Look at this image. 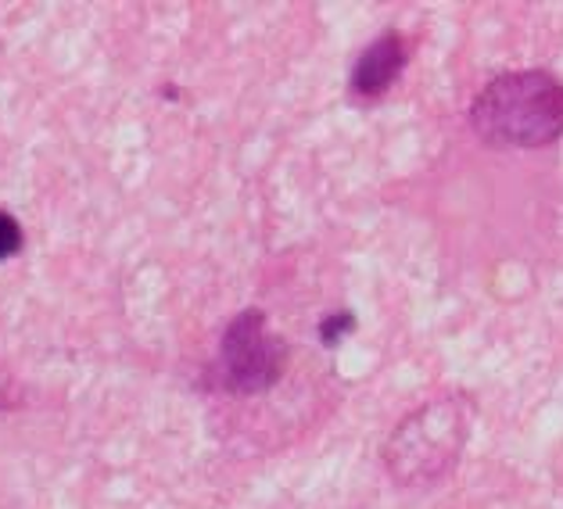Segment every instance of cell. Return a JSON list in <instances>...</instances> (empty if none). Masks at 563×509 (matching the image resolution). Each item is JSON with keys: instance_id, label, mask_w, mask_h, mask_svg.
<instances>
[{"instance_id": "obj_1", "label": "cell", "mask_w": 563, "mask_h": 509, "mask_svg": "<svg viewBox=\"0 0 563 509\" xmlns=\"http://www.w3.org/2000/svg\"><path fill=\"white\" fill-rule=\"evenodd\" d=\"M471 126L492 147H545L563 136V82L545 68L503 73L477 90Z\"/></svg>"}, {"instance_id": "obj_2", "label": "cell", "mask_w": 563, "mask_h": 509, "mask_svg": "<svg viewBox=\"0 0 563 509\" xmlns=\"http://www.w3.org/2000/svg\"><path fill=\"white\" fill-rule=\"evenodd\" d=\"M471 434L466 395H442L413 409L384 442V466L398 485H431L460 463Z\"/></svg>"}, {"instance_id": "obj_3", "label": "cell", "mask_w": 563, "mask_h": 509, "mask_svg": "<svg viewBox=\"0 0 563 509\" xmlns=\"http://www.w3.org/2000/svg\"><path fill=\"white\" fill-rule=\"evenodd\" d=\"M284 374V341L266 330L263 309L233 316L219 341V384L233 395L269 391Z\"/></svg>"}, {"instance_id": "obj_4", "label": "cell", "mask_w": 563, "mask_h": 509, "mask_svg": "<svg viewBox=\"0 0 563 509\" xmlns=\"http://www.w3.org/2000/svg\"><path fill=\"white\" fill-rule=\"evenodd\" d=\"M409 58V40L398 30H384L374 44H369L360 62L352 65V79H349V98L360 104H374L384 93L395 87L398 73L406 68Z\"/></svg>"}, {"instance_id": "obj_5", "label": "cell", "mask_w": 563, "mask_h": 509, "mask_svg": "<svg viewBox=\"0 0 563 509\" xmlns=\"http://www.w3.org/2000/svg\"><path fill=\"white\" fill-rule=\"evenodd\" d=\"M352 327H355V316L352 312H331V316H323V323H320V341L327 348H334L341 338H349L352 334Z\"/></svg>"}, {"instance_id": "obj_6", "label": "cell", "mask_w": 563, "mask_h": 509, "mask_svg": "<svg viewBox=\"0 0 563 509\" xmlns=\"http://www.w3.org/2000/svg\"><path fill=\"white\" fill-rule=\"evenodd\" d=\"M22 247V226L11 212H0V263L11 258Z\"/></svg>"}]
</instances>
